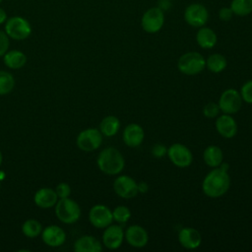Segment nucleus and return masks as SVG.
I'll return each instance as SVG.
<instances>
[{"instance_id": "ddd939ff", "label": "nucleus", "mask_w": 252, "mask_h": 252, "mask_svg": "<svg viewBox=\"0 0 252 252\" xmlns=\"http://www.w3.org/2000/svg\"><path fill=\"white\" fill-rule=\"evenodd\" d=\"M124 238L127 243L135 248L145 247L149 241L147 230L138 224H133L127 227L124 232Z\"/></svg>"}, {"instance_id": "f03ea898", "label": "nucleus", "mask_w": 252, "mask_h": 252, "mask_svg": "<svg viewBox=\"0 0 252 252\" xmlns=\"http://www.w3.org/2000/svg\"><path fill=\"white\" fill-rule=\"evenodd\" d=\"M96 163L99 170L103 173L107 175H116L123 170L125 159L116 148L108 147L98 154Z\"/></svg>"}, {"instance_id": "a211bd4d", "label": "nucleus", "mask_w": 252, "mask_h": 252, "mask_svg": "<svg viewBox=\"0 0 252 252\" xmlns=\"http://www.w3.org/2000/svg\"><path fill=\"white\" fill-rule=\"evenodd\" d=\"M178 241L186 249H196L202 242V236L196 228L183 227L178 233Z\"/></svg>"}, {"instance_id": "f257e3e1", "label": "nucleus", "mask_w": 252, "mask_h": 252, "mask_svg": "<svg viewBox=\"0 0 252 252\" xmlns=\"http://www.w3.org/2000/svg\"><path fill=\"white\" fill-rule=\"evenodd\" d=\"M230 186V177L226 170L214 167L204 178L202 189L206 196L210 198H219L224 195Z\"/></svg>"}, {"instance_id": "393cba45", "label": "nucleus", "mask_w": 252, "mask_h": 252, "mask_svg": "<svg viewBox=\"0 0 252 252\" xmlns=\"http://www.w3.org/2000/svg\"><path fill=\"white\" fill-rule=\"evenodd\" d=\"M226 65V58L220 53H213L206 59V67L213 73L222 72Z\"/></svg>"}, {"instance_id": "c85d7f7f", "label": "nucleus", "mask_w": 252, "mask_h": 252, "mask_svg": "<svg viewBox=\"0 0 252 252\" xmlns=\"http://www.w3.org/2000/svg\"><path fill=\"white\" fill-rule=\"evenodd\" d=\"M112 217L113 220L117 221L120 224H123L126 223L128 220L131 218V211L128 207L120 205L114 208V210L112 211Z\"/></svg>"}, {"instance_id": "c9c22d12", "label": "nucleus", "mask_w": 252, "mask_h": 252, "mask_svg": "<svg viewBox=\"0 0 252 252\" xmlns=\"http://www.w3.org/2000/svg\"><path fill=\"white\" fill-rule=\"evenodd\" d=\"M149 190V185L145 181H141L138 183V192L139 193H147Z\"/></svg>"}, {"instance_id": "4c0bfd02", "label": "nucleus", "mask_w": 252, "mask_h": 252, "mask_svg": "<svg viewBox=\"0 0 252 252\" xmlns=\"http://www.w3.org/2000/svg\"><path fill=\"white\" fill-rule=\"evenodd\" d=\"M1 162H2V154L0 152V164H1Z\"/></svg>"}, {"instance_id": "bb28decb", "label": "nucleus", "mask_w": 252, "mask_h": 252, "mask_svg": "<svg viewBox=\"0 0 252 252\" xmlns=\"http://www.w3.org/2000/svg\"><path fill=\"white\" fill-rule=\"evenodd\" d=\"M42 230V226L40 222L34 219L27 220L22 225L23 233L29 238H34L39 235Z\"/></svg>"}, {"instance_id": "a878e982", "label": "nucleus", "mask_w": 252, "mask_h": 252, "mask_svg": "<svg viewBox=\"0 0 252 252\" xmlns=\"http://www.w3.org/2000/svg\"><path fill=\"white\" fill-rule=\"evenodd\" d=\"M229 7L233 15L245 17L252 13V0H231Z\"/></svg>"}, {"instance_id": "5701e85b", "label": "nucleus", "mask_w": 252, "mask_h": 252, "mask_svg": "<svg viewBox=\"0 0 252 252\" xmlns=\"http://www.w3.org/2000/svg\"><path fill=\"white\" fill-rule=\"evenodd\" d=\"M3 60L5 65L10 69H20L27 63V56L24 52L20 50H8L4 56Z\"/></svg>"}, {"instance_id": "1a4fd4ad", "label": "nucleus", "mask_w": 252, "mask_h": 252, "mask_svg": "<svg viewBox=\"0 0 252 252\" xmlns=\"http://www.w3.org/2000/svg\"><path fill=\"white\" fill-rule=\"evenodd\" d=\"M242 101V97L238 91L235 89H227L220 94L218 104L220 111L231 115L240 110Z\"/></svg>"}, {"instance_id": "423d86ee", "label": "nucleus", "mask_w": 252, "mask_h": 252, "mask_svg": "<svg viewBox=\"0 0 252 252\" xmlns=\"http://www.w3.org/2000/svg\"><path fill=\"white\" fill-rule=\"evenodd\" d=\"M164 24V13L159 7L148 9L142 16V29L148 33H156L161 30Z\"/></svg>"}, {"instance_id": "20e7f679", "label": "nucleus", "mask_w": 252, "mask_h": 252, "mask_svg": "<svg viewBox=\"0 0 252 252\" xmlns=\"http://www.w3.org/2000/svg\"><path fill=\"white\" fill-rule=\"evenodd\" d=\"M4 32L7 35L15 40H24L28 38L32 32L31 23L24 17L13 16L5 22Z\"/></svg>"}, {"instance_id": "c756f323", "label": "nucleus", "mask_w": 252, "mask_h": 252, "mask_svg": "<svg viewBox=\"0 0 252 252\" xmlns=\"http://www.w3.org/2000/svg\"><path fill=\"white\" fill-rule=\"evenodd\" d=\"M220 109V106L218 103L214 102V101H211V102H208L204 108H203V114L205 117L207 118H215L219 115Z\"/></svg>"}, {"instance_id": "7c9ffc66", "label": "nucleus", "mask_w": 252, "mask_h": 252, "mask_svg": "<svg viewBox=\"0 0 252 252\" xmlns=\"http://www.w3.org/2000/svg\"><path fill=\"white\" fill-rule=\"evenodd\" d=\"M240 95L243 101L247 103H252V80H249L242 85Z\"/></svg>"}, {"instance_id": "39448f33", "label": "nucleus", "mask_w": 252, "mask_h": 252, "mask_svg": "<svg viewBox=\"0 0 252 252\" xmlns=\"http://www.w3.org/2000/svg\"><path fill=\"white\" fill-rule=\"evenodd\" d=\"M55 214L59 220L64 223H74L81 216V209L77 202L72 199H59L55 204Z\"/></svg>"}, {"instance_id": "dca6fc26", "label": "nucleus", "mask_w": 252, "mask_h": 252, "mask_svg": "<svg viewBox=\"0 0 252 252\" xmlns=\"http://www.w3.org/2000/svg\"><path fill=\"white\" fill-rule=\"evenodd\" d=\"M216 129L221 137L230 139L237 133V123L230 114L223 113L217 118Z\"/></svg>"}, {"instance_id": "cd10ccee", "label": "nucleus", "mask_w": 252, "mask_h": 252, "mask_svg": "<svg viewBox=\"0 0 252 252\" xmlns=\"http://www.w3.org/2000/svg\"><path fill=\"white\" fill-rule=\"evenodd\" d=\"M15 86V79L9 72L0 71V94L10 93Z\"/></svg>"}, {"instance_id": "7ed1b4c3", "label": "nucleus", "mask_w": 252, "mask_h": 252, "mask_svg": "<svg viewBox=\"0 0 252 252\" xmlns=\"http://www.w3.org/2000/svg\"><path fill=\"white\" fill-rule=\"evenodd\" d=\"M206 67V59L197 51H189L182 54L177 62L178 70L187 76L201 73Z\"/></svg>"}, {"instance_id": "f3484780", "label": "nucleus", "mask_w": 252, "mask_h": 252, "mask_svg": "<svg viewBox=\"0 0 252 252\" xmlns=\"http://www.w3.org/2000/svg\"><path fill=\"white\" fill-rule=\"evenodd\" d=\"M43 242L50 247L61 246L66 240L65 231L58 225H48L41 233Z\"/></svg>"}, {"instance_id": "e433bc0d", "label": "nucleus", "mask_w": 252, "mask_h": 252, "mask_svg": "<svg viewBox=\"0 0 252 252\" xmlns=\"http://www.w3.org/2000/svg\"><path fill=\"white\" fill-rule=\"evenodd\" d=\"M7 19H8L7 12H6L2 7H0V25L5 24V22L7 21Z\"/></svg>"}, {"instance_id": "9b49d317", "label": "nucleus", "mask_w": 252, "mask_h": 252, "mask_svg": "<svg viewBox=\"0 0 252 252\" xmlns=\"http://www.w3.org/2000/svg\"><path fill=\"white\" fill-rule=\"evenodd\" d=\"M90 222L96 228H105L113 220L112 211L105 205L97 204L91 208L89 212Z\"/></svg>"}, {"instance_id": "4be33fe9", "label": "nucleus", "mask_w": 252, "mask_h": 252, "mask_svg": "<svg viewBox=\"0 0 252 252\" xmlns=\"http://www.w3.org/2000/svg\"><path fill=\"white\" fill-rule=\"evenodd\" d=\"M203 158L205 163L210 167H219L223 161V153L218 146H208L203 153Z\"/></svg>"}, {"instance_id": "72a5a7b5", "label": "nucleus", "mask_w": 252, "mask_h": 252, "mask_svg": "<svg viewBox=\"0 0 252 252\" xmlns=\"http://www.w3.org/2000/svg\"><path fill=\"white\" fill-rule=\"evenodd\" d=\"M167 154V148L162 144H156L152 148V155L158 158L164 157Z\"/></svg>"}, {"instance_id": "473e14b6", "label": "nucleus", "mask_w": 252, "mask_h": 252, "mask_svg": "<svg viewBox=\"0 0 252 252\" xmlns=\"http://www.w3.org/2000/svg\"><path fill=\"white\" fill-rule=\"evenodd\" d=\"M10 37L3 31H0V57L4 56V54L8 51L10 45Z\"/></svg>"}, {"instance_id": "9d476101", "label": "nucleus", "mask_w": 252, "mask_h": 252, "mask_svg": "<svg viewBox=\"0 0 252 252\" xmlns=\"http://www.w3.org/2000/svg\"><path fill=\"white\" fill-rule=\"evenodd\" d=\"M167 157L170 161L177 167L185 168L191 165L193 161V155L189 148L185 145L175 143L167 149Z\"/></svg>"}, {"instance_id": "2f4dec72", "label": "nucleus", "mask_w": 252, "mask_h": 252, "mask_svg": "<svg viewBox=\"0 0 252 252\" xmlns=\"http://www.w3.org/2000/svg\"><path fill=\"white\" fill-rule=\"evenodd\" d=\"M55 192L58 196L59 199H64V198H68L71 194V187L69 186V184L67 183H59L55 189Z\"/></svg>"}, {"instance_id": "b1692460", "label": "nucleus", "mask_w": 252, "mask_h": 252, "mask_svg": "<svg viewBox=\"0 0 252 252\" xmlns=\"http://www.w3.org/2000/svg\"><path fill=\"white\" fill-rule=\"evenodd\" d=\"M120 129V121L114 115L105 116L99 124V131L105 137H113Z\"/></svg>"}, {"instance_id": "f8f14e48", "label": "nucleus", "mask_w": 252, "mask_h": 252, "mask_svg": "<svg viewBox=\"0 0 252 252\" xmlns=\"http://www.w3.org/2000/svg\"><path fill=\"white\" fill-rule=\"evenodd\" d=\"M114 192L123 199H132L138 192V183L128 175H119L113 182Z\"/></svg>"}, {"instance_id": "412c9836", "label": "nucleus", "mask_w": 252, "mask_h": 252, "mask_svg": "<svg viewBox=\"0 0 252 252\" xmlns=\"http://www.w3.org/2000/svg\"><path fill=\"white\" fill-rule=\"evenodd\" d=\"M196 41L200 47L204 49H211L217 44L218 36L214 30L204 26L199 28L196 33Z\"/></svg>"}, {"instance_id": "aec40b11", "label": "nucleus", "mask_w": 252, "mask_h": 252, "mask_svg": "<svg viewBox=\"0 0 252 252\" xmlns=\"http://www.w3.org/2000/svg\"><path fill=\"white\" fill-rule=\"evenodd\" d=\"M74 250L77 252H100L101 243L93 235H83L74 243Z\"/></svg>"}, {"instance_id": "58836bf2", "label": "nucleus", "mask_w": 252, "mask_h": 252, "mask_svg": "<svg viewBox=\"0 0 252 252\" xmlns=\"http://www.w3.org/2000/svg\"><path fill=\"white\" fill-rule=\"evenodd\" d=\"M2 1H3V0H0V4H1V3H2Z\"/></svg>"}, {"instance_id": "f704fd0d", "label": "nucleus", "mask_w": 252, "mask_h": 252, "mask_svg": "<svg viewBox=\"0 0 252 252\" xmlns=\"http://www.w3.org/2000/svg\"><path fill=\"white\" fill-rule=\"evenodd\" d=\"M233 13L230 7H222L219 10V18L222 22H228L232 19Z\"/></svg>"}, {"instance_id": "6ab92c4d", "label": "nucleus", "mask_w": 252, "mask_h": 252, "mask_svg": "<svg viewBox=\"0 0 252 252\" xmlns=\"http://www.w3.org/2000/svg\"><path fill=\"white\" fill-rule=\"evenodd\" d=\"M33 200L37 207L42 209H47L55 206V204L58 201V196L55 190L44 187V188H40L35 192Z\"/></svg>"}, {"instance_id": "0eeeda50", "label": "nucleus", "mask_w": 252, "mask_h": 252, "mask_svg": "<svg viewBox=\"0 0 252 252\" xmlns=\"http://www.w3.org/2000/svg\"><path fill=\"white\" fill-rule=\"evenodd\" d=\"M185 22L193 28L204 27L209 20V11L207 7L201 3H192L184 10Z\"/></svg>"}, {"instance_id": "4468645a", "label": "nucleus", "mask_w": 252, "mask_h": 252, "mask_svg": "<svg viewBox=\"0 0 252 252\" xmlns=\"http://www.w3.org/2000/svg\"><path fill=\"white\" fill-rule=\"evenodd\" d=\"M124 240V231L118 224H109L105 227L102 234L103 245L111 250L117 249L122 245Z\"/></svg>"}, {"instance_id": "2eb2a0df", "label": "nucleus", "mask_w": 252, "mask_h": 252, "mask_svg": "<svg viewBox=\"0 0 252 252\" xmlns=\"http://www.w3.org/2000/svg\"><path fill=\"white\" fill-rule=\"evenodd\" d=\"M145 138V132L141 125L137 123L128 124L123 130V141L130 148L140 146Z\"/></svg>"}, {"instance_id": "6e6552de", "label": "nucleus", "mask_w": 252, "mask_h": 252, "mask_svg": "<svg viewBox=\"0 0 252 252\" xmlns=\"http://www.w3.org/2000/svg\"><path fill=\"white\" fill-rule=\"evenodd\" d=\"M77 146L84 152H93L102 143V134L98 129L88 128L81 131L77 137Z\"/></svg>"}]
</instances>
